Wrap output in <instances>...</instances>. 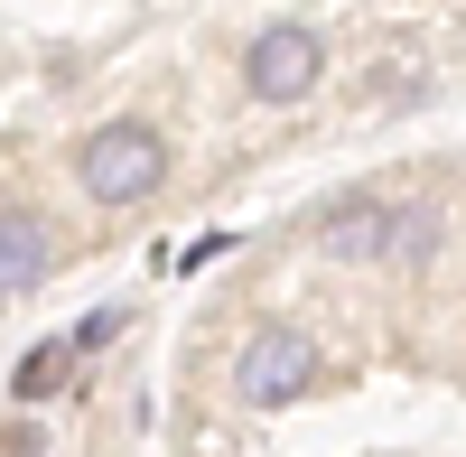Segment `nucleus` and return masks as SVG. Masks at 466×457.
Masks as SVG:
<instances>
[{
  "instance_id": "7ed1b4c3",
  "label": "nucleus",
  "mask_w": 466,
  "mask_h": 457,
  "mask_svg": "<svg viewBox=\"0 0 466 457\" xmlns=\"http://www.w3.org/2000/svg\"><path fill=\"white\" fill-rule=\"evenodd\" d=\"M318 66H327L318 28L280 19V28H261V37H252V56H243V85H252L261 103H299L308 85H318Z\"/></svg>"
},
{
  "instance_id": "39448f33",
  "label": "nucleus",
  "mask_w": 466,
  "mask_h": 457,
  "mask_svg": "<svg viewBox=\"0 0 466 457\" xmlns=\"http://www.w3.org/2000/svg\"><path fill=\"white\" fill-rule=\"evenodd\" d=\"M47 261H56V234L37 215H0V299H28L37 280H47Z\"/></svg>"
},
{
  "instance_id": "20e7f679",
  "label": "nucleus",
  "mask_w": 466,
  "mask_h": 457,
  "mask_svg": "<svg viewBox=\"0 0 466 457\" xmlns=\"http://www.w3.org/2000/svg\"><path fill=\"white\" fill-rule=\"evenodd\" d=\"M327 252L336 261H401V206H336Z\"/></svg>"
},
{
  "instance_id": "0eeeda50",
  "label": "nucleus",
  "mask_w": 466,
  "mask_h": 457,
  "mask_svg": "<svg viewBox=\"0 0 466 457\" xmlns=\"http://www.w3.org/2000/svg\"><path fill=\"white\" fill-rule=\"evenodd\" d=\"M430 234H439V215H420V206H410V215H401V261L430 252Z\"/></svg>"
},
{
  "instance_id": "f03ea898",
  "label": "nucleus",
  "mask_w": 466,
  "mask_h": 457,
  "mask_svg": "<svg viewBox=\"0 0 466 457\" xmlns=\"http://www.w3.org/2000/svg\"><path fill=\"white\" fill-rule=\"evenodd\" d=\"M318 373V346H308L299 327H261L243 355H233V392H243L252 411H280V401H299V383Z\"/></svg>"
},
{
  "instance_id": "423d86ee",
  "label": "nucleus",
  "mask_w": 466,
  "mask_h": 457,
  "mask_svg": "<svg viewBox=\"0 0 466 457\" xmlns=\"http://www.w3.org/2000/svg\"><path fill=\"white\" fill-rule=\"evenodd\" d=\"M66 355H75V346H37V355L19 364V401H47V392H56V373H66Z\"/></svg>"
},
{
  "instance_id": "f257e3e1",
  "label": "nucleus",
  "mask_w": 466,
  "mask_h": 457,
  "mask_svg": "<svg viewBox=\"0 0 466 457\" xmlns=\"http://www.w3.org/2000/svg\"><path fill=\"white\" fill-rule=\"evenodd\" d=\"M159 168H168V149H159L149 122H103V131H85V149H75V178H85L94 206H140L149 187H159Z\"/></svg>"
}]
</instances>
